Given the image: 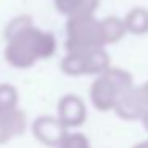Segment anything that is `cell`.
Returning a JSON list of instances; mask_svg holds the SVG:
<instances>
[{
	"label": "cell",
	"mask_w": 148,
	"mask_h": 148,
	"mask_svg": "<svg viewBox=\"0 0 148 148\" xmlns=\"http://www.w3.org/2000/svg\"><path fill=\"white\" fill-rule=\"evenodd\" d=\"M65 29H67L65 48L69 53L88 51V49L103 46L100 21H97L94 14L70 16Z\"/></svg>",
	"instance_id": "3957f363"
},
{
	"label": "cell",
	"mask_w": 148,
	"mask_h": 148,
	"mask_svg": "<svg viewBox=\"0 0 148 148\" xmlns=\"http://www.w3.org/2000/svg\"><path fill=\"white\" fill-rule=\"evenodd\" d=\"M142 123H143V126H145V129L148 131V110L145 112V115L142 116Z\"/></svg>",
	"instance_id": "5bb4252c"
},
{
	"label": "cell",
	"mask_w": 148,
	"mask_h": 148,
	"mask_svg": "<svg viewBox=\"0 0 148 148\" xmlns=\"http://www.w3.org/2000/svg\"><path fill=\"white\" fill-rule=\"evenodd\" d=\"M18 91L11 84H0V112L16 108Z\"/></svg>",
	"instance_id": "7c38bea8"
},
{
	"label": "cell",
	"mask_w": 148,
	"mask_h": 148,
	"mask_svg": "<svg viewBox=\"0 0 148 148\" xmlns=\"http://www.w3.org/2000/svg\"><path fill=\"white\" fill-rule=\"evenodd\" d=\"M32 132L43 145L58 147L61 140L67 135V127L59 118L53 116H40L34 121Z\"/></svg>",
	"instance_id": "5b68a950"
},
{
	"label": "cell",
	"mask_w": 148,
	"mask_h": 148,
	"mask_svg": "<svg viewBox=\"0 0 148 148\" xmlns=\"http://www.w3.org/2000/svg\"><path fill=\"white\" fill-rule=\"evenodd\" d=\"M56 148H89V142L83 134L73 132V134L65 135Z\"/></svg>",
	"instance_id": "4fadbf2b"
},
{
	"label": "cell",
	"mask_w": 148,
	"mask_h": 148,
	"mask_svg": "<svg viewBox=\"0 0 148 148\" xmlns=\"http://www.w3.org/2000/svg\"><path fill=\"white\" fill-rule=\"evenodd\" d=\"M27 119L21 110L11 108L0 112V143H7L13 137L26 131Z\"/></svg>",
	"instance_id": "ba28073f"
},
{
	"label": "cell",
	"mask_w": 148,
	"mask_h": 148,
	"mask_svg": "<svg viewBox=\"0 0 148 148\" xmlns=\"http://www.w3.org/2000/svg\"><path fill=\"white\" fill-rule=\"evenodd\" d=\"M142 91H143V96H145V99H147V102H148V83H145L143 86H142Z\"/></svg>",
	"instance_id": "2e32d148"
},
{
	"label": "cell",
	"mask_w": 148,
	"mask_h": 148,
	"mask_svg": "<svg viewBox=\"0 0 148 148\" xmlns=\"http://www.w3.org/2000/svg\"><path fill=\"white\" fill-rule=\"evenodd\" d=\"M132 148H148V140L140 142V143H137L135 147H132Z\"/></svg>",
	"instance_id": "9a60e30c"
},
{
	"label": "cell",
	"mask_w": 148,
	"mask_h": 148,
	"mask_svg": "<svg viewBox=\"0 0 148 148\" xmlns=\"http://www.w3.org/2000/svg\"><path fill=\"white\" fill-rule=\"evenodd\" d=\"M124 24L127 32L135 35H143L148 32V10L145 8H134L124 18Z\"/></svg>",
	"instance_id": "8fae6325"
},
{
	"label": "cell",
	"mask_w": 148,
	"mask_h": 148,
	"mask_svg": "<svg viewBox=\"0 0 148 148\" xmlns=\"http://www.w3.org/2000/svg\"><path fill=\"white\" fill-rule=\"evenodd\" d=\"M132 86V77L126 70L108 67L100 73V77L91 86L92 105L100 112L115 110L118 100Z\"/></svg>",
	"instance_id": "7a4b0ae2"
},
{
	"label": "cell",
	"mask_w": 148,
	"mask_h": 148,
	"mask_svg": "<svg viewBox=\"0 0 148 148\" xmlns=\"http://www.w3.org/2000/svg\"><path fill=\"white\" fill-rule=\"evenodd\" d=\"M54 5L65 16H81L94 14L99 8V0H54Z\"/></svg>",
	"instance_id": "9c48e42d"
},
{
	"label": "cell",
	"mask_w": 148,
	"mask_h": 148,
	"mask_svg": "<svg viewBox=\"0 0 148 148\" xmlns=\"http://www.w3.org/2000/svg\"><path fill=\"white\" fill-rule=\"evenodd\" d=\"M58 118L65 127H78L86 119V107L80 97L69 94L64 96L58 103Z\"/></svg>",
	"instance_id": "52a82bcc"
},
{
	"label": "cell",
	"mask_w": 148,
	"mask_h": 148,
	"mask_svg": "<svg viewBox=\"0 0 148 148\" xmlns=\"http://www.w3.org/2000/svg\"><path fill=\"white\" fill-rule=\"evenodd\" d=\"M100 32H102V42L103 45L107 43H116L126 35L127 29L123 19L116 16H110L100 21Z\"/></svg>",
	"instance_id": "30bf717a"
},
{
	"label": "cell",
	"mask_w": 148,
	"mask_h": 148,
	"mask_svg": "<svg viewBox=\"0 0 148 148\" xmlns=\"http://www.w3.org/2000/svg\"><path fill=\"white\" fill-rule=\"evenodd\" d=\"M148 110V102L143 96L142 88H131L115 107V112L119 118L132 121V119H142L145 112Z\"/></svg>",
	"instance_id": "8992f818"
},
{
	"label": "cell",
	"mask_w": 148,
	"mask_h": 148,
	"mask_svg": "<svg viewBox=\"0 0 148 148\" xmlns=\"http://www.w3.org/2000/svg\"><path fill=\"white\" fill-rule=\"evenodd\" d=\"M110 67V59L103 48H92L88 51L69 53L61 64V70L65 75L78 77V75H96L102 73Z\"/></svg>",
	"instance_id": "277c9868"
},
{
	"label": "cell",
	"mask_w": 148,
	"mask_h": 148,
	"mask_svg": "<svg viewBox=\"0 0 148 148\" xmlns=\"http://www.w3.org/2000/svg\"><path fill=\"white\" fill-rule=\"evenodd\" d=\"M7 38L5 59L18 69H27L38 59H48L56 51V38L53 34L37 29L34 24L23 27Z\"/></svg>",
	"instance_id": "6da1fadb"
}]
</instances>
